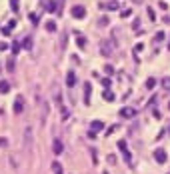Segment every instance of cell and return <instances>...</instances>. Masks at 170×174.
I'll use <instances>...</instances> for the list:
<instances>
[{
	"instance_id": "cell-1",
	"label": "cell",
	"mask_w": 170,
	"mask_h": 174,
	"mask_svg": "<svg viewBox=\"0 0 170 174\" xmlns=\"http://www.w3.org/2000/svg\"><path fill=\"white\" fill-rule=\"evenodd\" d=\"M166 158H168V156H166V150L158 148V150L154 152V160H156L158 164H164V162H166Z\"/></svg>"
},
{
	"instance_id": "cell-2",
	"label": "cell",
	"mask_w": 170,
	"mask_h": 174,
	"mask_svg": "<svg viewBox=\"0 0 170 174\" xmlns=\"http://www.w3.org/2000/svg\"><path fill=\"white\" fill-rule=\"evenodd\" d=\"M120 116H122V118H134L136 110H134V108H130V106H124V108L120 110Z\"/></svg>"
},
{
	"instance_id": "cell-3",
	"label": "cell",
	"mask_w": 170,
	"mask_h": 174,
	"mask_svg": "<svg viewBox=\"0 0 170 174\" xmlns=\"http://www.w3.org/2000/svg\"><path fill=\"white\" fill-rule=\"evenodd\" d=\"M24 146H28V148L32 146V128L30 126L24 130Z\"/></svg>"
},
{
	"instance_id": "cell-4",
	"label": "cell",
	"mask_w": 170,
	"mask_h": 174,
	"mask_svg": "<svg viewBox=\"0 0 170 174\" xmlns=\"http://www.w3.org/2000/svg\"><path fill=\"white\" fill-rule=\"evenodd\" d=\"M24 110V98L22 96H16V102H14V112L16 114H20Z\"/></svg>"
},
{
	"instance_id": "cell-5",
	"label": "cell",
	"mask_w": 170,
	"mask_h": 174,
	"mask_svg": "<svg viewBox=\"0 0 170 174\" xmlns=\"http://www.w3.org/2000/svg\"><path fill=\"white\" fill-rule=\"evenodd\" d=\"M72 16H74V18H84V16H86L84 6H74V8H72Z\"/></svg>"
},
{
	"instance_id": "cell-6",
	"label": "cell",
	"mask_w": 170,
	"mask_h": 174,
	"mask_svg": "<svg viewBox=\"0 0 170 174\" xmlns=\"http://www.w3.org/2000/svg\"><path fill=\"white\" fill-rule=\"evenodd\" d=\"M52 148H54V154H62V150H64V146H62V142L60 140H54V144H52Z\"/></svg>"
},
{
	"instance_id": "cell-7",
	"label": "cell",
	"mask_w": 170,
	"mask_h": 174,
	"mask_svg": "<svg viewBox=\"0 0 170 174\" xmlns=\"http://www.w3.org/2000/svg\"><path fill=\"white\" fill-rule=\"evenodd\" d=\"M66 84L68 86H74V84H76V74H74V72H68L66 74Z\"/></svg>"
},
{
	"instance_id": "cell-8",
	"label": "cell",
	"mask_w": 170,
	"mask_h": 174,
	"mask_svg": "<svg viewBox=\"0 0 170 174\" xmlns=\"http://www.w3.org/2000/svg\"><path fill=\"white\" fill-rule=\"evenodd\" d=\"M102 128H104V124H102L100 120H94L92 126H90V130H92V132H98V130H102Z\"/></svg>"
},
{
	"instance_id": "cell-9",
	"label": "cell",
	"mask_w": 170,
	"mask_h": 174,
	"mask_svg": "<svg viewBox=\"0 0 170 174\" xmlns=\"http://www.w3.org/2000/svg\"><path fill=\"white\" fill-rule=\"evenodd\" d=\"M100 50H102V54H104V56H110V52H112V48L108 46L106 42H102V44H100Z\"/></svg>"
},
{
	"instance_id": "cell-10",
	"label": "cell",
	"mask_w": 170,
	"mask_h": 174,
	"mask_svg": "<svg viewBox=\"0 0 170 174\" xmlns=\"http://www.w3.org/2000/svg\"><path fill=\"white\" fill-rule=\"evenodd\" d=\"M84 102H90V84H84Z\"/></svg>"
},
{
	"instance_id": "cell-11",
	"label": "cell",
	"mask_w": 170,
	"mask_h": 174,
	"mask_svg": "<svg viewBox=\"0 0 170 174\" xmlns=\"http://www.w3.org/2000/svg\"><path fill=\"white\" fill-rule=\"evenodd\" d=\"M52 172L54 174H64V170H62V166L58 162H52Z\"/></svg>"
},
{
	"instance_id": "cell-12",
	"label": "cell",
	"mask_w": 170,
	"mask_h": 174,
	"mask_svg": "<svg viewBox=\"0 0 170 174\" xmlns=\"http://www.w3.org/2000/svg\"><path fill=\"white\" fill-rule=\"evenodd\" d=\"M8 90H10V84H8V82H4V80H2V82H0V92H2V94H6Z\"/></svg>"
},
{
	"instance_id": "cell-13",
	"label": "cell",
	"mask_w": 170,
	"mask_h": 174,
	"mask_svg": "<svg viewBox=\"0 0 170 174\" xmlns=\"http://www.w3.org/2000/svg\"><path fill=\"white\" fill-rule=\"evenodd\" d=\"M162 88H164V90H170V76L162 78Z\"/></svg>"
},
{
	"instance_id": "cell-14",
	"label": "cell",
	"mask_w": 170,
	"mask_h": 174,
	"mask_svg": "<svg viewBox=\"0 0 170 174\" xmlns=\"http://www.w3.org/2000/svg\"><path fill=\"white\" fill-rule=\"evenodd\" d=\"M46 30H48V32H54V30H56V24L52 22V20H50V22H46Z\"/></svg>"
},
{
	"instance_id": "cell-15",
	"label": "cell",
	"mask_w": 170,
	"mask_h": 174,
	"mask_svg": "<svg viewBox=\"0 0 170 174\" xmlns=\"http://www.w3.org/2000/svg\"><path fill=\"white\" fill-rule=\"evenodd\" d=\"M106 8H108V10H116V8H118V2H116V0L108 2V6H106Z\"/></svg>"
},
{
	"instance_id": "cell-16",
	"label": "cell",
	"mask_w": 170,
	"mask_h": 174,
	"mask_svg": "<svg viewBox=\"0 0 170 174\" xmlns=\"http://www.w3.org/2000/svg\"><path fill=\"white\" fill-rule=\"evenodd\" d=\"M154 84H156L154 78H148V80H146V88H154Z\"/></svg>"
},
{
	"instance_id": "cell-17",
	"label": "cell",
	"mask_w": 170,
	"mask_h": 174,
	"mask_svg": "<svg viewBox=\"0 0 170 174\" xmlns=\"http://www.w3.org/2000/svg\"><path fill=\"white\" fill-rule=\"evenodd\" d=\"M104 98H106V100H114V94L110 92V90H106V92H104Z\"/></svg>"
},
{
	"instance_id": "cell-18",
	"label": "cell",
	"mask_w": 170,
	"mask_h": 174,
	"mask_svg": "<svg viewBox=\"0 0 170 174\" xmlns=\"http://www.w3.org/2000/svg\"><path fill=\"white\" fill-rule=\"evenodd\" d=\"M154 40H156V42H160V40H164V32H156V36H154Z\"/></svg>"
},
{
	"instance_id": "cell-19",
	"label": "cell",
	"mask_w": 170,
	"mask_h": 174,
	"mask_svg": "<svg viewBox=\"0 0 170 174\" xmlns=\"http://www.w3.org/2000/svg\"><path fill=\"white\" fill-rule=\"evenodd\" d=\"M6 66H8V72H12V70H14V60H8V62H6Z\"/></svg>"
},
{
	"instance_id": "cell-20",
	"label": "cell",
	"mask_w": 170,
	"mask_h": 174,
	"mask_svg": "<svg viewBox=\"0 0 170 174\" xmlns=\"http://www.w3.org/2000/svg\"><path fill=\"white\" fill-rule=\"evenodd\" d=\"M32 46V42H30V38H24V48H30Z\"/></svg>"
},
{
	"instance_id": "cell-21",
	"label": "cell",
	"mask_w": 170,
	"mask_h": 174,
	"mask_svg": "<svg viewBox=\"0 0 170 174\" xmlns=\"http://www.w3.org/2000/svg\"><path fill=\"white\" fill-rule=\"evenodd\" d=\"M120 14H122V18H126V16H130V14H132V10H122Z\"/></svg>"
},
{
	"instance_id": "cell-22",
	"label": "cell",
	"mask_w": 170,
	"mask_h": 174,
	"mask_svg": "<svg viewBox=\"0 0 170 174\" xmlns=\"http://www.w3.org/2000/svg\"><path fill=\"white\" fill-rule=\"evenodd\" d=\"M148 16H150V18H152V20H154V18H156V14H154V10H152V8H148Z\"/></svg>"
},
{
	"instance_id": "cell-23",
	"label": "cell",
	"mask_w": 170,
	"mask_h": 174,
	"mask_svg": "<svg viewBox=\"0 0 170 174\" xmlns=\"http://www.w3.org/2000/svg\"><path fill=\"white\" fill-rule=\"evenodd\" d=\"M134 52H136V54H138V52H142V44H136V46H134Z\"/></svg>"
},
{
	"instance_id": "cell-24",
	"label": "cell",
	"mask_w": 170,
	"mask_h": 174,
	"mask_svg": "<svg viewBox=\"0 0 170 174\" xmlns=\"http://www.w3.org/2000/svg\"><path fill=\"white\" fill-rule=\"evenodd\" d=\"M78 44H80V46H82V48H84V44H86V42H84V38H82V36H78Z\"/></svg>"
},
{
	"instance_id": "cell-25",
	"label": "cell",
	"mask_w": 170,
	"mask_h": 174,
	"mask_svg": "<svg viewBox=\"0 0 170 174\" xmlns=\"http://www.w3.org/2000/svg\"><path fill=\"white\" fill-rule=\"evenodd\" d=\"M2 146H6V140L4 138H0V148H2Z\"/></svg>"
},
{
	"instance_id": "cell-26",
	"label": "cell",
	"mask_w": 170,
	"mask_h": 174,
	"mask_svg": "<svg viewBox=\"0 0 170 174\" xmlns=\"http://www.w3.org/2000/svg\"><path fill=\"white\" fill-rule=\"evenodd\" d=\"M104 174H106V172H104Z\"/></svg>"
},
{
	"instance_id": "cell-27",
	"label": "cell",
	"mask_w": 170,
	"mask_h": 174,
	"mask_svg": "<svg viewBox=\"0 0 170 174\" xmlns=\"http://www.w3.org/2000/svg\"><path fill=\"white\" fill-rule=\"evenodd\" d=\"M168 174H170V172H168Z\"/></svg>"
}]
</instances>
